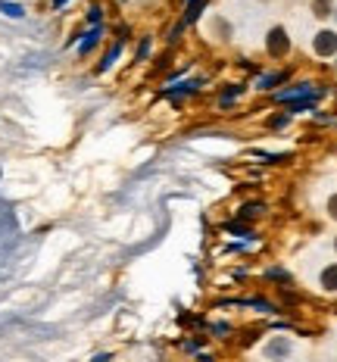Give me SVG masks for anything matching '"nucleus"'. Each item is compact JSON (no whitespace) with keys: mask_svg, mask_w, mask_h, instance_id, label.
I'll use <instances>...</instances> for the list:
<instances>
[{"mask_svg":"<svg viewBox=\"0 0 337 362\" xmlns=\"http://www.w3.org/2000/svg\"><path fill=\"white\" fill-rule=\"evenodd\" d=\"M259 209H263L259 203H250V206H243V209H241V215H247V219H250V215H257Z\"/></svg>","mask_w":337,"mask_h":362,"instance_id":"ddd939ff","label":"nucleus"},{"mask_svg":"<svg viewBox=\"0 0 337 362\" xmlns=\"http://www.w3.org/2000/svg\"><path fill=\"white\" fill-rule=\"evenodd\" d=\"M0 13H7L10 19H22V16H25V10H22L19 3H7V0H0Z\"/></svg>","mask_w":337,"mask_h":362,"instance_id":"6e6552de","label":"nucleus"},{"mask_svg":"<svg viewBox=\"0 0 337 362\" xmlns=\"http://www.w3.org/2000/svg\"><path fill=\"white\" fill-rule=\"evenodd\" d=\"M194 81H191V85H175V87H168V91H166V94H188V91H194Z\"/></svg>","mask_w":337,"mask_h":362,"instance_id":"9b49d317","label":"nucleus"},{"mask_svg":"<svg viewBox=\"0 0 337 362\" xmlns=\"http://www.w3.org/2000/svg\"><path fill=\"white\" fill-rule=\"evenodd\" d=\"M88 22H94V25H100V7H91V13H88Z\"/></svg>","mask_w":337,"mask_h":362,"instance_id":"4468645a","label":"nucleus"},{"mask_svg":"<svg viewBox=\"0 0 337 362\" xmlns=\"http://www.w3.org/2000/svg\"><path fill=\"white\" fill-rule=\"evenodd\" d=\"M328 213H331V219H337V194L328 200Z\"/></svg>","mask_w":337,"mask_h":362,"instance_id":"2eb2a0df","label":"nucleus"},{"mask_svg":"<svg viewBox=\"0 0 337 362\" xmlns=\"http://www.w3.org/2000/svg\"><path fill=\"white\" fill-rule=\"evenodd\" d=\"M100 25H94V28H91V32L88 34H85V41H81V44H78V54L81 56H85V54H91V47H97V41H100Z\"/></svg>","mask_w":337,"mask_h":362,"instance_id":"20e7f679","label":"nucleus"},{"mask_svg":"<svg viewBox=\"0 0 337 362\" xmlns=\"http://www.w3.org/2000/svg\"><path fill=\"white\" fill-rule=\"evenodd\" d=\"M119 50H122V44H116V47H113V50H109V54H107V56H103V63H100V72H107V69H109V66H113V60H116V56H119Z\"/></svg>","mask_w":337,"mask_h":362,"instance_id":"1a4fd4ad","label":"nucleus"},{"mask_svg":"<svg viewBox=\"0 0 337 362\" xmlns=\"http://www.w3.org/2000/svg\"><path fill=\"white\" fill-rule=\"evenodd\" d=\"M287 341H275V343H272V347H265V353H269V356H281V353H287Z\"/></svg>","mask_w":337,"mask_h":362,"instance_id":"9d476101","label":"nucleus"},{"mask_svg":"<svg viewBox=\"0 0 337 362\" xmlns=\"http://www.w3.org/2000/svg\"><path fill=\"white\" fill-rule=\"evenodd\" d=\"M334 247H337V241H334Z\"/></svg>","mask_w":337,"mask_h":362,"instance_id":"f3484780","label":"nucleus"},{"mask_svg":"<svg viewBox=\"0 0 337 362\" xmlns=\"http://www.w3.org/2000/svg\"><path fill=\"white\" fill-rule=\"evenodd\" d=\"M322 288L325 290H337V262L322 272Z\"/></svg>","mask_w":337,"mask_h":362,"instance_id":"423d86ee","label":"nucleus"},{"mask_svg":"<svg viewBox=\"0 0 337 362\" xmlns=\"http://www.w3.org/2000/svg\"><path fill=\"white\" fill-rule=\"evenodd\" d=\"M316 97H318V87H312V85H297V87H290V91H278L275 100L294 103V100H316Z\"/></svg>","mask_w":337,"mask_h":362,"instance_id":"f257e3e1","label":"nucleus"},{"mask_svg":"<svg viewBox=\"0 0 337 362\" xmlns=\"http://www.w3.org/2000/svg\"><path fill=\"white\" fill-rule=\"evenodd\" d=\"M328 10H331L328 0H316V16H328Z\"/></svg>","mask_w":337,"mask_h":362,"instance_id":"f8f14e48","label":"nucleus"},{"mask_svg":"<svg viewBox=\"0 0 337 362\" xmlns=\"http://www.w3.org/2000/svg\"><path fill=\"white\" fill-rule=\"evenodd\" d=\"M265 47H269V54L272 56H284L290 50V38H287V32H284L281 25H275L269 32V38H265Z\"/></svg>","mask_w":337,"mask_h":362,"instance_id":"f03ea898","label":"nucleus"},{"mask_svg":"<svg viewBox=\"0 0 337 362\" xmlns=\"http://www.w3.org/2000/svg\"><path fill=\"white\" fill-rule=\"evenodd\" d=\"M60 7H66V0H54V10H60Z\"/></svg>","mask_w":337,"mask_h":362,"instance_id":"dca6fc26","label":"nucleus"},{"mask_svg":"<svg viewBox=\"0 0 337 362\" xmlns=\"http://www.w3.org/2000/svg\"><path fill=\"white\" fill-rule=\"evenodd\" d=\"M284 78H287V72H269V75H259L257 87H259V91H265V87H275V85H281Z\"/></svg>","mask_w":337,"mask_h":362,"instance_id":"39448f33","label":"nucleus"},{"mask_svg":"<svg viewBox=\"0 0 337 362\" xmlns=\"http://www.w3.org/2000/svg\"><path fill=\"white\" fill-rule=\"evenodd\" d=\"M209 0H188V13H184V22H194L197 16L203 13V7H206Z\"/></svg>","mask_w":337,"mask_h":362,"instance_id":"0eeeda50","label":"nucleus"},{"mask_svg":"<svg viewBox=\"0 0 337 362\" xmlns=\"http://www.w3.org/2000/svg\"><path fill=\"white\" fill-rule=\"evenodd\" d=\"M312 50H316L318 56L337 54V34H334V32H318L316 41H312Z\"/></svg>","mask_w":337,"mask_h":362,"instance_id":"7ed1b4c3","label":"nucleus"}]
</instances>
